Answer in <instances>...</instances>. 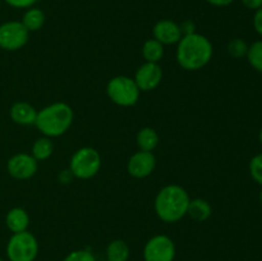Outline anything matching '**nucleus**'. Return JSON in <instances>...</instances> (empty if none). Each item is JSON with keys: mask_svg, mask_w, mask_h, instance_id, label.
I'll use <instances>...</instances> for the list:
<instances>
[{"mask_svg": "<svg viewBox=\"0 0 262 261\" xmlns=\"http://www.w3.org/2000/svg\"><path fill=\"white\" fill-rule=\"evenodd\" d=\"M214 48L206 36L191 33L182 36L177 44L176 59L181 68L188 72H196L206 67L212 59Z\"/></svg>", "mask_w": 262, "mask_h": 261, "instance_id": "f257e3e1", "label": "nucleus"}, {"mask_svg": "<svg viewBox=\"0 0 262 261\" xmlns=\"http://www.w3.org/2000/svg\"><path fill=\"white\" fill-rule=\"evenodd\" d=\"M189 197L188 192L178 184H168L158 192L154 201L155 214L161 222L173 224L187 215Z\"/></svg>", "mask_w": 262, "mask_h": 261, "instance_id": "f03ea898", "label": "nucleus"}, {"mask_svg": "<svg viewBox=\"0 0 262 261\" xmlns=\"http://www.w3.org/2000/svg\"><path fill=\"white\" fill-rule=\"evenodd\" d=\"M74 120V112L67 102L58 101L42 107L37 112L35 125L41 135L49 138L66 135Z\"/></svg>", "mask_w": 262, "mask_h": 261, "instance_id": "7ed1b4c3", "label": "nucleus"}, {"mask_svg": "<svg viewBox=\"0 0 262 261\" xmlns=\"http://www.w3.org/2000/svg\"><path fill=\"white\" fill-rule=\"evenodd\" d=\"M101 169V156L100 153L94 147L84 146L78 148L76 153L72 155L69 161V170L73 174L74 178L91 179L96 176Z\"/></svg>", "mask_w": 262, "mask_h": 261, "instance_id": "20e7f679", "label": "nucleus"}, {"mask_svg": "<svg viewBox=\"0 0 262 261\" xmlns=\"http://www.w3.org/2000/svg\"><path fill=\"white\" fill-rule=\"evenodd\" d=\"M106 95L110 101L118 106L130 107L138 102L141 91L133 78L128 76H115L107 82Z\"/></svg>", "mask_w": 262, "mask_h": 261, "instance_id": "39448f33", "label": "nucleus"}, {"mask_svg": "<svg viewBox=\"0 0 262 261\" xmlns=\"http://www.w3.org/2000/svg\"><path fill=\"white\" fill-rule=\"evenodd\" d=\"M40 246L37 238L28 230L14 233L7 243V256L9 261H35Z\"/></svg>", "mask_w": 262, "mask_h": 261, "instance_id": "423d86ee", "label": "nucleus"}, {"mask_svg": "<svg viewBox=\"0 0 262 261\" xmlns=\"http://www.w3.org/2000/svg\"><path fill=\"white\" fill-rule=\"evenodd\" d=\"M30 38V32L22 22L9 20L0 25V49L5 51H17L25 48Z\"/></svg>", "mask_w": 262, "mask_h": 261, "instance_id": "0eeeda50", "label": "nucleus"}, {"mask_svg": "<svg viewBox=\"0 0 262 261\" xmlns=\"http://www.w3.org/2000/svg\"><path fill=\"white\" fill-rule=\"evenodd\" d=\"M176 255V243L166 234L154 235L143 247L145 261H174Z\"/></svg>", "mask_w": 262, "mask_h": 261, "instance_id": "6e6552de", "label": "nucleus"}, {"mask_svg": "<svg viewBox=\"0 0 262 261\" xmlns=\"http://www.w3.org/2000/svg\"><path fill=\"white\" fill-rule=\"evenodd\" d=\"M7 170L12 178L18 181H27L37 173L38 161L31 154H15L8 160Z\"/></svg>", "mask_w": 262, "mask_h": 261, "instance_id": "1a4fd4ad", "label": "nucleus"}, {"mask_svg": "<svg viewBox=\"0 0 262 261\" xmlns=\"http://www.w3.org/2000/svg\"><path fill=\"white\" fill-rule=\"evenodd\" d=\"M133 79L141 92L154 91L160 86L163 81V69L159 66V63L145 61L142 66L137 68Z\"/></svg>", "mask_w": 262, "mask_h": 261, "instance_id": "9d476101", "label": "nucleus"}, {"mask_svg": "<svg viewBox=\"0 0 262 261\" xmlns=\"http://www.w3.org/2000/svg\"><path fill=\"white\" fill-rule=\"evenodd\" d=\"M156 168V158L154 153L141 151L133 154L127 163V171L136 179H143L150 177Z\"/></svg>", "mask_w": 262, "mask_h": 261, "instance_id": "9b49d317", "label": "nucleus"}, {"mask_svg": "<svg viewBox=\"0 0 262 261\" xmlns=\"http://www.w3.org/2000/svg\"><path fill=\"white\" fill-rule=\"evenodd\" d=\"M152 35L155 40L165 45H176L182 38L181 27L171 19H160L155 23L152 28Z\"/></svg>", "mask_w": 262, "mask_h": 261, "instance_id": "f8f14e48", "label": "nucleus"}, {"mask_svg": "<svg viewBox=\"0 0 262 261\" xmlns=\"http://www.w3.org/2000/svg\"><path fill=\"white\" fill-rule=\"evenodd\" d=\"M37 112L33 105L27 101H17L10 106L9 117L18 125H35Z\"/></svg>", "mask_w": 262, "mask_h": 261, "instance_id": "ddd939ff", "label": "nucleus"}, {"mask_svg": "<svg viewBox=\"0 0 262 261\" xmlns=\"http://www.w3.org/2000/svg\"><path fill=\"white\" fill-rule=\"evenodd\" d=\"M5 225L13 234L25 232L30 227V215L23 207H13L5 215Z\"/></svg>", "mask_w": 262, "mask_h": 261, "instance_id": "4468645a", "label": "nucleus"}, {"mask_svg": "<svg viewBox=\"0 0 262 261\" xmlns=\"http://www.w3.org/2000/svg\"><path fill=\"white\" fill-rule=\"evenodd\" d=\"M187 215L197 223H204L212 215V207L209 201L204 199H193L189 201Z\"/></svg>", "mask_w": 262, "mask_h": 261, "instance_id": "2eb2a0df", "label": "nucleus"}, {"mask_svg": "<svg viewBox=\"0 0 262 261\" xmlns=\"http://www.w3.org/2000/svg\"><path fill=\"white\" fill-rule=\"evenodd\" d=\"M159 142H160L159 133L151 127L141 128L137 132V136H136V143H137L138 148L141 151L152 153L159 146Z\"/></svg>", "mask_w": 262, "mask_h": 261, "instance_id": "dca6fc26", "label": "nucleus"}, {"mask_svg": "<svg viewBox=\"0 0 262 261\" xmlns=\"http://www.w3.org/2000/svg\"><path fill=\"white\" fill-rule=\"evenodd\" d=\"M106 261H128L130 256V248L123 240H114L107 245L105 251Z\"/></svg>", "mask_w": 262, "mask_h": 261, "instance_id": "f3484780", "label": "nucleus"}, {"mask_svg": "<svg viewBox=\"0 0 262 261\" xmlns=\"http://www.w3.org/2000/svg\"><path fill=\"white\" fill-rule=\"evenodd\" d=\"M45 20L46 15L42 10L38 9V8L31 7L26 10L20 22H22V25L25 26L28 32H35V31L41 30L43 27Z\"/></svg>", "mask_w": 262, "mask_h": 261, "instance_id": "a211bd4d", "label": "nucleus"}, {"mask_svg": "<svg viewBox=\"0 0 262 261\" xmlns=\"http://www.w3.org/2000/svg\"><path fill=\"white\" fill-rule=\"evenodd\" d=\"M165 46L159 42L155 38H148L143 42L142 46V56L147 63H159L164 58L165 54Z\"/></svg>", "mask_w": 262, "mask_h": 261, "instance_id": "6ab92c4d", "label": "nucleus"}, {"mask_svg": "<svg viewBox=\"0 0 262 261\" xmlns=\"http://www.w3.org/2000/svg\"><path fill=\"white\" fill-rule=\"evenodd\" d=\"M54 153V143L51 138L42 137L37 138L33 142L32 148H31V155L36 159L37 161H45L49 158H51Z\"/></svg>", "mask_w": 262, "mask_h": 261, "instance_id": "aec40b11", "label": "nucleus"}, {"mask_svg": "<svg viewBox=\"0 0 262 261\" xmlns=\"http://www.w3.org/2000/svg\"><path fill=\"white\" fill-rule=\"evenodd\" d=\"M246 56H247L248 63L251 64V67L255 71L262 73V40L251 44L248 46V51Z\"/></svg>", "mask_w": 262, "mask_h": 261, "instance_id": "412c9836", "label": "nucleus"}, {"mask_svg": "<svg viewBox=\"0 0 262 261\" xmlns=\"http://www.w3.org/2000/svg\"><path fill=\"white\" fill-rule=\"evenodd\" d=\"M248 45L245 40L242 38H233L228 44V53L232 58L234 59H242L247 55Z\"/></svg>", "mask_w": 262, "mask_h": 261, "instance_id": "4be33fe9", "label": "nucleus"}, {"mask_svg": "<svg viewBox=\"0 0 262 261\" xmlns=\"http://www.w3.org/2000/svg\"><path fill=\"white\" fill-rule=\"evenodd\" d=\"M248 169L253 181L262 186V154H257L251 159Z\"/></svg>", "mask_w": 262, "mask_h": 261, "instance_id": "5701e85b", "label": "nucleus"}, {"mask_svg": "<svg viewBox=\"0 0 262 261\" xmlns=\"http://www.w3.org/2000/svg\"><path fill=\"white\" fill-rule=\"evenodd\" d=\"M63 261H96L94 253L90 250H74L71 251L66 257L63 258Z\"/></svg>", "mask_w": 262, "mask_h": 261, "instance_id": "b1692460", "label": "nucleus"}, {"mask_svg": "<svg viewBox=\"0 0 262 261\" xmlns=\"http://www.w3.org/2000/svg\"><path fill=\"white\" fill-rule=\"evenodd\" d=\"M4 2L17 9H28V8L33 7L38 0H4Z\"/></svg>", "mask_w": 262, "mask_h": 261, "instance_id": "393cba45", "label": "nucleus"}, {"mask_svg": "<svg viewBox=\"0 0 262 261\" xmlns=\"http://www.w3.org/2000/svg\"><path fill=\"white\" fill-rule=\"evenodd\" d=\"M253 28L258 35L262 36V7L255 10V15H253Z\"/></svg>", "mask_w": 262, "mask_h": 261, "instance_id": "a878e982", "label": "nucleus"}, {"mask_svg": "<svg viewBox=\"0 0 262 261\" xmlns=\"http://www.w3.org/2000/svg\"><path fill=\"white\" fill-rule=\"evenodd\" d=\"M179 27H181L182 35L183 36L191 35V33L196 32V25H194V22H192V20H189V19L182 22L181 25H179Z\"/></svg>", "mask_w": 262, "mask_h": 261, "instance_id": "bb28decb", "label": "nucleus"}, {"mask_svg": "<svg viewBox=\"0 0 262 261\" xmlns=\"http://www.w3.org/2000/svg\"><path fill=\"white\" fill-rule=\"evenodd\" d=\"M246 8L251 10H257L262 7V0H241Z\"/></svg>", "mask_w": 262, "mask_h": 261, "instance_id": "cd10ccee", "label": "nucleus"}, {"mask_svg": "<svg viewBox=\"0 0 262 261\" xmlns=\"http://www.w3.org/2000/svg\"><path fill=\"white\" fill-rule=\"evenodd\" d=\"M73 174L71 173V170L69 169H66V170L61 171L60 174H59V181L61 182V183L67 184V183H71L72 179H73Z\"/></svg>", "mask_w": 262, "mask_h": 261, "instance_id": "c85d7f7f", "label": "nucleus"}, {"mask_svg": "<svg viewBox=\"0 0 262 261\" xmlns=\"http://www.w3.org/2000/svg\"><path fill=\"white\" fill-rule=\"evenodd\" d=\"M209 4L214 5V7H228V5L232 4L235 0H206Z\"/></svg>", "mask_w": 262, "mask_h": 261, "instance_id": "c756f323", "label": "nucleus"}, {"mask_svg": "<svg viewBox=\"0 0 262 261\" xmlns=\"http://www.w3.org/2000/svg\"><path fill=\"white\" fill-rule=\"evenodd\" d=\"M258 138H260V142H261V145H262V128L260 129V133H258Z\"/></svg>", "mask_w": 262, "mask_h": 261, "instance_id": "7c9ffc66", "label": "nucleus"}, {"mask_svg": "<svg viewBox=\"0 0 262 261\" xmlns=\"http://www.w3.org/2000/svg\"><path fill=\"white\" fill-rule=\"evenodd\" d=\"M258 200H260V202H261V205H262V189H261V192H260V196H258Z\"/></svg>", "mask_w": 262, "mask_h": 261, "instance_id": "2f4dec72", "label": "nucleus"}, {"mask_svg": "<svg viewBox=\"0 0 262 261\" xmlns=\"http://www.w3.org/2000/svg\"><path fill=\"white\" fill-rule=\"evenodd\" d=\"M0 261H4V260H2V258H0Z\"/></svg>", "mask_w": 262, "mask_h": 261, "instance_id": "473e14b6", "label": "nucleus"}]
</instances>
